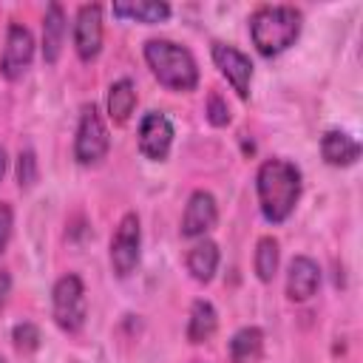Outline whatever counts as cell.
<instances>
[{"mask_svg": "<svg viewBox=\"0 0 363 363\" xmlns=\"http://www.w3.org/2000/svg\"><path fill=\"white\" fill-rule=\"evenodd\" d=\"M303 190V176L301 167L289 159H264L258 173H255V193H258V207L261 216L269 224H281L292 216L298 199Z\"/></svg>", "mask_w": 363, "mask_h": 363, "instance_id": "obj_1", "label": "cell"}, {"mask_svg": "<svg viewBox=\"0 0 363 363\" xmlns=\"http://www.w3.org/2000/svg\"><path fill=\"white\" fill-rule=\"evenodd\" d=\"M145 62L150 74L170 91L187 94L199 85V62L182 43H173L167 37H150L142 48Z\"/></svg>", "mask_w": 363, "mask_h": 363, "instance_id": "obj_2", "label": "cell"}, {"mask_svg": "<svg viewBox=\"0 0 363 363\" xmlns=\"http://www.w3.org/2000/svg\"><path fill=\"white\" fill-rule=\"evenodd\" d=\"M303 14L295 6H258L250 14V37L258 54L278 57L301 37Z\"/></svg>", "mask_w": 363, "mask_h": 363, "instance_id": "obj_3", "label": "cell"}, {"mask_svg": "<svg viewBox=\"0 0 363 363\" xmlns=\"http://www.w3.org/2000/svg\"><path fill=\"white\" fill-rule=\"evenodd\" d=\"M51 318L68 335H74L85 326L88 295H85V284L77 272H65L57 278V284L51 289Z\"/></svg>", "mask_w": 363, "mask_h": 363, "instance_id": "obj_4", "label": "cell"}, {"mask_svg": "<svg viewBox=\"0 0 363 363\" xmlns=\"http://www.w3.org/2000/svg\"><path fill=\"white\" fill-rule=\"evenodd\" d=\"M108 150H111L108 125H105L102 113L96 111V105H85L79 113L77 136H74V159L82 167H94L108 156Z\"/></svg>", "mask_w": 363, "mask_h": 363, "instance_id": "obj_5", "label": "cell"}, {"mask_svg": "<svg viewBox=\"0 0 363 363\" xmlns=\"http://www.w3.org/2000/svg\"><path fill=\"white\" fill-rule=\"evenodd\" d=\"M142 255V224L136 213H125L111 238V269L119 278H128Z\"/></svg>", "mask_w": 363, "mask_h": 363, "instance_id": "obj_6", "label": "cell"}, {"mask_svg": "<svg viewBox=\"0 0 363 363\" xmlns=\"http://www.w3.org/2000/svg\"><path fill=\"white\" fill-rule=\"evenodd\" d=\"M31 60H34V34L23 23H9L6 45L0 54V74L9 82H17L31 68Z\"/></svg>", "mask_w": 363, "mask_h": 363, "instance_id": "obj_7", "label": "cell"}, {"mask_svg": "<svg viewBox=\"0 0 363 363\" xmlns=\"http://www.w3.org/2000/svg\"><path fill=\"white\" fill-rule=\"evenodd\" d=\"M102 6L99 3H82L74 14V51L82 62H91L102 51Z\"/></svg>", "mask_w": 363, "mask_h": 363, "instance_id": "obj_8", "label": "cell"}, {"mask_svg": "<svg viewBox=\"0 0 363 363\" xmlns=\"http://www.w3.org/2000/svg\"><path fill=\"white\" fill-rule=\"evenodd\" d=\"M210 54H213V62L221 71V77L233 85V91L241 99H247L250 96V82H252V60L241 48H235L230 43H218V40L213 43Z\"/></svg>", "mask_w": 363, "mask_h": 363, "instance_id": "obj_9", "label": "cell"}, {"mask_svg": "<svg viewBox=\"0 0 363 363\" xmlns=\"http://www.w3.org/2000/svg\"><path fill=\"white\" fill-rule=\"evenodd\" d=\"M173 147V125L162 111H150L139 122V150L150 162H164Z\"/></svg>", "mask_w": 363, "mask_h": 363, "instance_id": "obj_10", "label": "cell"}, {"mask_svg": "<svg viewBox=\"0 0 363 363\" xmlns=\"http://www.w3.org/2000/svg\"><path fill=\"white\" fill-rule=\"evenodd\" d=\"M218 221V204L210 190H193L184 213H182V235L184 238H204Z\"/></svg>", "mask_w": 363, "mask_h": 363, "instance_id": "obj_11", "label": "cell"}, {"mask_svg": "<svg viewBox=\"0 0 363 363\" xmlns=\"http://www.w3.org/2000/svg\"><path fill=\"white\" fill-rule=\"evenodd\" d=\"M320 286V267L309 255H295L286 269V298L292 303L309 301Z\"/></svg>", "mask_w": 363, "mask_h": 363, "instance_id": "obj_12", "label": "cell"}, {"mask_svg": "<svg viewBox=\"0 0 363 363\" xmlns=\"http://www.w3.org/2000/svg\"><path fill=\"white\" fill-rule=\"evenodd\" d=\"M320 156L332 167H352L360 159V142L346 130H326L320 136Z\"/></svg>", "mask_w": 363, "mask_h": 363, "instance_id": "obj_13", "label": "cell"}, {"mask_svg": "<svg viewBox=\"0 0 363 363\" xmlns=\"http://www.w3.org/2000/svg\"><path fill=\"white\" fill-rule=\"evenodd\" d=\"M65 28H68V20H65V9L60 3H48L45 9V17H43V60L48 65H54L62 54V40H65Z\"/></svg>", "mask_w": 363, "mask_h": 363, "instance_id": "obj_14", "label": "cell"}, {"mask_svg": "<svg viewBox=\"0 0 363 363\" xmlns=\"http://www.w3.org/2000/svg\"><path fill=\"white\" fill-rule=\"evenodd\" d=\"M218 261H221L218 244H216V241H210V238H199V241L190 247L187 258H184L187 272H190L199 284L213 281V275H216V269H218Z\"/></svg>", "mask_w": 363, "mask_h": 363, "instance_id": "obj_15", "label": "cell"}, {"mask_svg": "<svg viewBox=\"0 0 363 363\" xmlns=\"http://www.w3.org/2000/svg\"><path fill=\"white\" fill-rule=\"evenodd\" d=\"M218 329V312L207 298H196L187 315V340L190 343H207Z\"/></svg>", "mask_w": 363, "mask_h": 363, "instance_id": "obj_16", "label": "cell"}, {"mask_svg": "<svg viewBox=\"0 0 363 363\" xmlns=\"http://www.w3.org/2000/svg\"><path fill=\"white\" fill-rule=\"evenodd\" d=\"M113 17L136 20V23H164L170 17V6L164 0H133V3H113Z\"/></svg>", "mask_w": 363, "mask_h": 363, "instance_id": "obj_17", "label": "cell"}, {"mask_svg": "<svg viewBox=\"0 0 363 363\" xmlns=\"http://www.w3.org/2000/svg\"><path fill=\"white\" fill-rule=\"evenodd\" d=\"M133 108H136V85H133V79L122 77V79L111 82V88H108V116H111V122L113 125H125L130 119Z\"/></svg>", "mask_w": 363, "mask_h": 363, "instance_id": "obj_18", "label": "cell"}, {"mask_svg": "<svg viewBox=\"0 0 363 363\" xmlns=\"http://www.w3.org/2000/svg\"><path fill=\"white\" fill-rule=\"evenodd\" d=\"M264 352V332L258 326H241L230 337V357L233 363H252Z\"/></svg>", "mask_w": 363, "mask_h": 363, "instance_id": "obj_19", "label": "cell"}, {"mask_svg": "<svg viewBox=\"0 0 363 363\" xmlns=\"http://www.w3.org/2000/svg\"><path fill=\"white\" fill-rule=\"evenodd\" d=\"M278 261H281L278 238L275 235H261L258 244H255V258H252V267H255L258 281L269 284L275 278V272H278Z\"/></svg>", "mask_w": 363, "mask_h": 363, "instance_id": "obj_20", "label": "cell"}, {"mask_svg": "<svg viewBox=\"0 0 363 363\" xmlns=\"http://www.w3.org/2000/svg\"><path fill=\"white\" fill-rule=\"evenodd\" d=\"M40 179V164H37V153L31 147H20L17 153V184L20 190H31Z\"/></svg>", "mask_w": 363, "mask_h": 363, "instance_id": "obj_21", "label": "cell"}, {"mask_svg": "<svg viewBox=\"0 0 363 363\" xmlns=\"http://www.w3.org/2000/svg\"><path fill=\"white\" fill-rule=\"evenodd\" d=\"M40 340H43V337H40V329H37L31 320H23V323H17V326L11 329V343H14V349L23 352V354L40 349Z\"/></svg>", "mask_w": 363, "mask_h": 363, "instance_id": "obj_22", "label": "cell"}, {"mask_svg": "<svg viewBox=\"0 0 363 363\" xmlns=\"http://www.w3.org/2000/svg\"><path fill=\"white\" fill-rule=\"evenodd\" d=\"M207 119H210V125H216V128H221V125L230 122V108H227V102L221 99V94H216V91L207 96Z\"/></svg>", "mask_w": 363, "mask_h": 363, "instance_id": "obj_23", "label": "cell"}, {"mask_svg": "<svg viewBox=\"0 0 363 363\" xmlns=\"http://www.w3.org/2000/svg\"><path fill=\"white\" fill-rule=\"evenodd\" d=\"M11 233H14V210L9 201H0V252L9 247Z\"/></svg>", "mask_w": 363, "mask_h": 363, "instance_id": "obj_24", "label": "cell"}, {"mask_svg": "<svg viewBox=\"0 0 363 363\" xmlns=\"http://www.w3.org/2000/svg\"><path fill=\"white\" fill-rule=\"evenodd\" d=\"M9 295H11V275H9V269L0 267V309L6 306Z\"/></svg>", "mask_w": 363, "mask_h": 363, "instance_id": "obj_25", "label": "cell"}, {"mask_svg": "<svg viewBox=\"0 0 363 363\" xmlns=\"http://www.w3.org/2000/svg\"><path fill=\"white\" fill-rule=\"evenodd\" d=\"M6 167H9V153H6V147H0V179L6 176Z\"/></svg>", "mask_w": 363, "mask_h": 363, "instance_id": "obj_26", "label": "cell"}, {"mask_svg": "<svg viewBox=\"0 0 363 363\" xmlns=\"http://www.w3.org/2000/svg\"><path fill=\"white\" fill-rule=\"evenodd\" d=\"M0 363H6V360H3V357H0Z\"/></svg>", "mask_w": 363, "mask_h": 363, "instance_id": "obj_27", "label": "cell"}]
</instances>
